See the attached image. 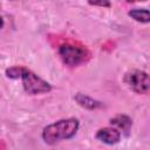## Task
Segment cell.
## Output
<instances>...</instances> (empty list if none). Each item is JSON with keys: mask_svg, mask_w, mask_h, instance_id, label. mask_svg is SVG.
Instances as JSON below:
<instances>
[{"mask_svg": "<svg viewBox=\"0 0 150 150\" xmlns=\"http://www.w3.org/2000/svg\"><path fill=\"white\" fill-rule=\"evenodd\" d=\"M6 76L13 80L21 79L22 87L28 95H41L52 90L50 83L23 66H14L6 69Z\"/></svg>", "mask_w": 150, "mask_h": 150, "instance_id": "1", "label": "cell"}, {"mask_svg": "<svg viewBox=\"0 0 150 150\" xmlns=\"http://www.w3.org/2000/svg\"><path fill=\"white\" fill-rule=\"evenodd\" d=\"M80 128V122L75 117L59 120L54 123L46 125L42 130L41 137L45 143L54 145L62 141L73 138Z\"/></svg>", "mask_w": 150, "mask_h": 150, "instance_id": "2", "label": "cell"}, {"mask_svg": "<svg viewBox=\"0 0 150 150\" xmlns=\"http://www.w3.org/2000/svg\"><path fill=\"white\" fill-rule=\"evenodd\" d=\"M57 54L61 61L70 68L79 67L83 63H87L90 60V52L87 47L77 42H62L57 46Z\"/></svg>", "mask_w": 150, "mask_h": 150, "instance_id": "3", "label": "cell"}, {"mask_svg": "<svg viewBox=\"0 0 150 150\" xmlns=\"http://www.w3.org/2000/svg\"><path fill=\"white\" fill-rule=\"evenodd\" d=\"M123 82L135 94L145 95L149 91L150 82H149V75L146 71L138 70V69L129 70L124 74Z\"/></svg>", "mask_w": 150, "mask_h": 150, "instance_id": "4", "label": "cell"}, {"mask_svg": "<svg viewBox=\"0 0 150 150\" xmlns=\"http://www.w3.org/2000/svg\"><path fill=\"white\" fill-rule=\"evenodd\" d=\"M121 131L118 129H116L115 127H104V128H101L97 130L95 137L104 143V144H108V145H112V144H116L121 141Z\"/></svg>", "mask_w": 150, "mask_h": 150, "instance_id": "5", "label": "cell"}, {"mask_svg": "<svg viewBox=\"0 0 150 150\" xmlns=\"http://www.w3.org/2000/svg\"><path fill=\"white\" fill-rule=\"evenodd\" d=\"M110 124L114 125L116 129H118L121 131V134L128 136L130 134V130L132 127V120L128 115L120 114V115H116L110 118Z\"/></svg>", "mask_w": 150, "mask_h": 150, "instance_id": "6", "label": "cell"}, {"mask_svg": "<svg viewBox=\"0 0 150 150\" xmlns=\"http://www.w3.org/2000/svg\"><path fill=\"white\" fill-rule=\"evenodd\" d=\"M74 100L77 102L79 105H81L82 108L88 109V110H96V109H100V108L103 107L102 102H100L97 100H94L93 97H90L86 94H81V93H77L74 96Z\"/></svg>", "mask_w": 150, "mask_h": 150, "instance_id": "7", "label": "cell"}, {"mask_svg": "<svg viewBox=\"0 0 150 150\" xmlns=\"http://www.w3.org/2000/svg\"><path fill=\"white\" fill-rule=\"evenodd\" d=\"M128 15L141 23H148L150 21V13L146 8H134L128 12Z\"/></svg>", "mask_w": 150, "mask_h": 150, "instance_id": "8", "label": "cell"}, {"mask_svg": "<svg viewBox=\"0 0 150 150\" xmlns=\"http://www.w3.org/2000/svg\"><path fill=\"white\" fill-rule=\"evenodd\" d=\"M87 2L91 6H96V7H104V8H109L111 6L110 0H87Z\"/></svg>", "mask_w": 150, "mask_h": 150, "instance_id": "9", "label": "cell"}, {"mask_svg": "<svg viewBox=\"0 0 150 150\" xmlns=\"http://www.w3.org/2000/svg\"><path fill=\"white\" fill-rule=\"evenodd\" d=\"M4 27V19H2V16L0 15V29Z\"/></svg>", "mask_w": 150, "mask_h": 150, "instance_id": "10", "label": "cell"}, {"mask_svg": "<svg viewBox=\"0 0 150 150\" xmlns=\"http://www.w3.org/2000/svg\"><path fill=\"white\" fill-rule=\"evenodd\" d=\"M128 2H137V1H146V0H127Z\"/></svg>", "mask_w": 150, "mask_h": 150, "instance_id": "11", "label": "cell"}, {"mask_svg": "<svg viewBox=\"0 0 150 150\" xmlns=\"http://www.w3.org/2000/svg\"><path fill=\"white\" fill-rule=\"evenodd\" d=\"M9 1H15V0H9Z\"/></svg>", "mask_w": 150, "mask_h": 150, "instance_id": "12", "label": "cell"}]
</instances>
